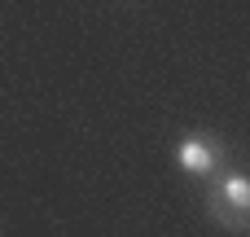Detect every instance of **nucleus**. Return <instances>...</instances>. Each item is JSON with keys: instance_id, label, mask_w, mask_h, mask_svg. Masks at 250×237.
<instances>
[{"instance_id": "obj_1", "label": "nucleus", "mask_w": 250, "mask_h": 237, "mask_svg": "<svg viewBox=\"0 0 250 237\" xmlns=\"http://www.w3.org/2000/svg\"><path fill=\"white\" fill-rule=\"evenodd\" d=\"M211 215L224 229H242L246 224V215H250V176H242V172L220 176V185L211 189Z\"/></svg>"}, {"instance_id": "obj_2", "label": "nucleus", "mask_w": 250, "mask_h": 237, "mask_svg": "<svg viewBox=\"0 0 250 237\" xmlns=\"http://www.w3.org/2000/svg\"><path fill=\"white\" fill-rule=\"evenodd\" d=\"M220 158H224V150L211 145V141H202V136H185V141L176 145V163H180L189 176H211V172L220 167Z\"/></svg>"}]
</instances>
